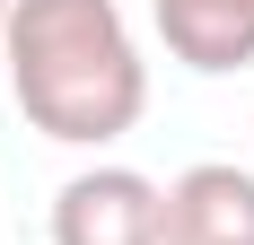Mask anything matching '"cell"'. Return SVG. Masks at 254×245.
<instances>
[{
    "label": "cell",
    "instance_id": "cell-2",
    "mask_svg": "<svg viewBox=\"0 0 254 245\" xmlns=\"http://www.w3.org/2000/svg\"><path fill=\"white\" fill-rule=\"evenodd\" d=\"M53 245H167V184L140 167H88L53 193Z\"/></svg>",
    "mask_w": 254,
    "mask_h": 245
},
{
    "label": "cell",
    "instance_id": "cell-4",
    "mask_svg": "<svg viewBox=\"0 0 254 245\" xmlns=\"http://www.w3.org/2000/svg\"><path fill=\"white\" fill-rule=\"evenodd\" d=\"M158 35H167V61L202 79H228L254 61V0H149Z\"/></svg>",
    "mask_w": 254,
    "mask_h": 245
},
{
    "label": "cell",
    "instance_id": "cell-1",
    "mask_svg": "<svg viewBox=\"0 0 254 245\" xmlns=\"http://www.w3.org/2000/svg\"><path fill=\"white\" fill-rule=\"evenodd\" d=\"M0 70L18 114L62 149H105L149 114V61L114 0H9Z\"/></svg>",
    "mask_w": 254,
    "mask_h": 245
},
{
    "label": "cell",
    "instance_id": "cell-3",
    "mask_svg": "<svg viewBox=\"0 0 254 245\" xmlns=\"http://www.w3.org/2000/svg\"><path fill=\"white\" fill-rule=\"evenodd\" d=\"M167 245H254V175L246 167H184L167 184Z\"/></svg>",
    "mask_w": 254,
    "mask_h": 245
},
{
    "label": "cell",
    "instance_id": "cell-5",
    "mask_svg": "<svg viewBox=\"0 0 254 245\" xmlns=\"http://www.w3.org/2000/svg\"><path fill=\"white\" fill-rule=\"evenodd\" d=\"M0 26H9V0H0Z\"/></svg>",
    "mask_w": 254,
    "mask_h": 245
}]
</instances>
